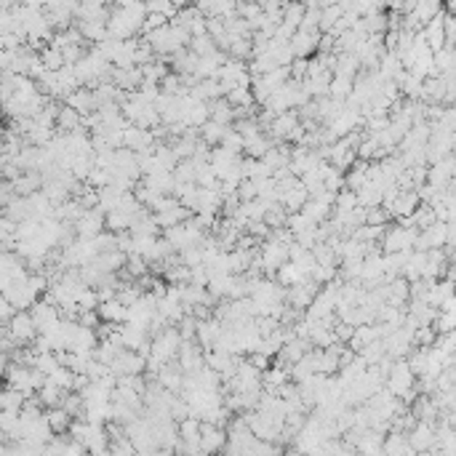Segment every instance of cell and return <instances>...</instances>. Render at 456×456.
I'll use <instances>...</instances> for the list:
<instances>
[{"label":"cell","mask_w":456,"mask_h":456,"mask_svg":"<svg viewBox=\"0 0 456 456\" xmlns=\"http://www.w3.org/2000/svg\"><path fill=\"white\" fill-rule=\"evenodd\" d=\"M182 345H184V336L179 334V328H173V323L168 325V328H163L158 336H152V355L147 358V371H150V374H158L166 363L176 360Z\"/></svg>","instance_id":"6da1fadb"},{"label":"cell","mask_w":456,"mask_h":456,"mask_svg":"<svg viewBox=\"0 0 456 456\" xmlns=\"http://www.w3.org/2000/svg\"><path fill=\"white\" fill-rule=\"evenodd\" d=\"M387 387L395 392L403 403H414L416 400V371L411 368V363L408 360H403V358H397L395 365H392V371H390V376H387Z\"/></svg>","instance_id":"7a4b0ae2"},{"label":"cell","mask_w":456,"mask_h":456,"mask_svg":"<svg viewBox=\"0 0 456 456\" xmlns=\"http://www.w3.org/2000/svg\"><path fill=\"white\" fill-rule=\"evenodd\" d=\"M416 238H419V227L397 224V227H390L385 233V238H382V248H385V253L411 251L416 245Z\"/></svg>","instance_id":"3957f363"},{"label":"cell","mask_w":456,"mask_h":456,"mask_svg":"<svg viewBox=\"0 0 456 456\" xmlns=\"http://www.w3.org/2000/svg\"><path fill=\"white\" fill-rule=\"evenodd\" d=\"M288 259H291V245L280 243V240H278V238H273V235H270V240H264V243H262L264 273L270 275V278H275V275H278V270H280V267H283Z\"/></svg>","instance_id":"277c9868"},{"label":"cell","mask_w":456,"mask_h":456,"mask_svg":"<svg viewBox=\"0 0 456 456\" xmlns=\"http://www.w3.org/2000/svg\"><path fill=\"white\" fill-rule=\"evenodd\" d=\"M30 313L35 325H38V334H54L61 325V310L56 304H51L49 299L46 302H35L30 307Z\"/></svg>","instance_id":"5b68a950"},{"label":"cell","mask_w":456,"mask_h":456,"mask_svg":"<svg viewBox=\"0 0 456 456\" xmlns=\"http://www.w3.org/2000/svg\"><path fill=\"white\" fill-rule=\"evenodd\" d=\"M3 325H9V331L14 334V339L21 345H32L35 342V336H38V325H35V320H32V313L30 310H19V313L11 318L9 323H3Z\"/></svg>","instance_id":"8992f818"},{"label":"cell","mask_w":456,"mask_h":456,"mask_svg":"<svg viewBox=\"0 0 456 456\" xmlns=\"http://www.w3.org/2000/svg\"><path fill=\"white\" fill-rule=\"evenodd\" d=\"M6 299H11V304L16 307V310H27L32 304L38 302V291H35V285L30 283V275L27 278H21V280H14L11 288L3 291Z\"/></svg>","instance_id":"52a82bcc"},{"label":"cell","mask_w":456,"mask_h":456,"mask_svg":"<svg viewBox=\"0 0 456 456\" xmlns=\"http://www.w3.org/2000/svg\"><path fill=\"white\" fill-rule=\"evenodd\" d=\"M144 368H147V358L142 353H136V350H121L118 358L110 363V371L115 376H123V374H142Z\"/></svg>","instance_id":"ba28073f"},{"label":"cell","mask_w":456,"mask_h":456,"mask_svg":"<svg viewBox=\"0 0 456 456\" xmlns=\"http://www.w3.org/2000/svg\"><path fill=\"white\" fill-rule=\"evenodd\" d=\"M104 227H107V213L96 206V208H88L75 222V233H78V238H96L99 233H104Z\"/></svg>","instance_id":"9c48e42d"},{"label":"cell","mask_w":456,"mask_h":456,"mask_svg":"<svg viewBox=\"0 0 456 456\" xmlns=\"http://www.w3.org/2000/svg\"><path fill=\"white\" fill-rule=\"evenodd\" d=\"M179 365H182L184 374H198V371H203L206 368V350H201V347L193 345V339H184L182 350H179Z\"/></svg>","instance_id":"30bf717a"},{"label":"cell","mask_w":456,"mask_h":456,"mask_svg":"<svg viewBox=\"0 0 456 456\" xmlns=\"http://www.w3.org/2000/svg\"><path fill=\"white\" fill-rule=\"evenodd\" d=\"M408 443L414 446V451H427V448H435L437 443V430L432 422L419 419L414 425V430L408 432Z\"/></svg>","instance_id":"8fae6325"},{"label":"cell","mask_w":456,"mask_h":456,"mask_svg":"<svg viewBox=\"0 0 456 456\" xmlns=\"http://www.w3.org/2000/svg\"><path fill=\"white\" fill-rule=\"evenodd\" d=\"M288 46H291V51H294V56L296 59H307L310 54H313L318 46H320V32H315V30H299L294 32V38L288 41Z\"/></svg>","instance_id":"7c38bea8"},{"label":"cell","mask_w":456,"mask_h":456,"mask_svg":"<svg viewBox=\"0 0 456 456\" xmlns=\"http://www.w3.org/2000/svg\"><path fill=\"white\" fill-rule=\"evenodd\" d=\"M227 432H224L219 425H211V422H203V430H201V446H203V454H211V451H222L227 448Z\"/></svg>","instance_id":"4fadbf2b"},{"label":"cell","mask_w":456,"mask_h":456,"mask_svg":"<svg viewBox=\"0 0 456 456\" xmlns=\"http://www.w3.org/2000/svg\"><path fill=\"white\" fill-rule=\"evenodd\" d=\"M299 123H302V115H299V112L294 110L278 112V118H275L273 126H270V136H275V142H280V139H285L288 133L294 131Z\"/></svg>","instance_id":"5bb4252c"},{"label":"cell","mask_w":456,"mask_h":456,"mask_svg":"<svg viewBox=\"0 0 456 456\" xmlns=\"http://www.w3.org/2000/svg\"><path fill=\"white\" fill-rule=\"evenodd\" d=\"M222 331H224V323L216 315L201 320V323H198V342H201L203 350H213V345H216V339L222 336Z\"/></svg>","instance_id":"9a60e30c"},{"label":"cell","mask_w":456,"mask_h":456,"mask_svg":"<svg viewBox=\"0 0 456 456\" xmlns=\"http://www.w3.org/2000/svg\"><path fill=\"white\" fill-rule=\"evenodd\" d=\"M416 208H419V193H416V190H400L395 201L390 203L387 211L392 213V216H397V219H403V216H411Z\"/></svg>","instance_id":"2e32d148"},{"label":"cell","mask_w":456,"mask_h":456,"mask_svg":"<svg viewBox=\"0 0 456 456\" xmlns=\"http://www.w3.org/2000/svg\"><path fill=\"white\" fill-rule=\"evenodd\" d=\"M152 142H155L152 128H142V126H133V123L126 126V147L142 152V150H152Z\"/></svg>","instance_id":"e0dca14e"},{"label":"cell","mask_w":456,"mask_h":456,"mask_svg":"<svg viewBox=\"0 0 456 456\" xmlns=\"http://www.w3.org/2000/svg\"><path fill=\"white\" fill-rule=\"evenodd\" d=\"M425 38L430 43V49L432 51H440L446 49V16L443 14H437L435 19H430L425 24Z\"/></svg>","instance_id":"ac0fdd59"},{"label":"cell","mask_w":456,"mask_h":456,"mask_svg":"<svg viewBox=\"0 0 456 456\" xmlns=\"http://www.w3.org/2000/svg\"><path fill=\"white\" fill-rule=\"evenodd\" d=\"M198 9H201L203 16H233V14H238V0H198L195 3Z\"/></svg>","instance_id":"d6986e66"},{"label":"cell","mask_w":456,"mask_h":456,"mask_svg":"<svg viewBox=\"0 0 456 456\" xmlns=\"http://www.w3.org/2000/svg\"><path fill=\"white\" fill-rule=\"evenodd\" d=\"M310 201V193H307V187L302 184V179L294 184V187H288V190H280V203L285 206V211L294 213V211H302L304 203Z\"/></svg>","instance_id":"ffe728a7"},{"label":"cell","mask_w":456,"mask_h":456,"mask_svg":"<svg viewBox=\"0 0 456 456\" xmlns=\"http://www.w3.org/2000/svg\"><path fill=\"white\" fill-rule=\"evenodd\" d=\"M155 376H158V382H161L166 390H171V392H182L184 371H182V365H179V360H176V363H166Z\"/></svg>","instance_id":"44dd1931"},{"label":"cell","mask_w":456,"mask_h":456,"mask_svg":"<svg viewBox=\"0 0 456 456\" xmlns=\"http://www.w3.org/2000/svg\"><path fill=\"white\" fill-rule=\"evenodd\" d=\"M96 310H99L101 320H107V323H126V320H128V304H123L118 296L101 302Z\"/></svg>","instance_id":"7402d4cb"},{"label":"cell","mask_w":456,"mask_h":456,"mask_svg":"<svg viewBox=\"0 0 456 456\" xmlns=\"http://www.w3.org/2000/svg\"><path fill=\"white\" fill-rule=\"evenodd\" d=\"M456 296V283L448 278V280H432V285H430V296H427V302L432 304V307H437V310H443V304L451 302Z\"/></svg>","instance_id":"603a6c76"},{"label":"cell","mask_w":456,"mask_h":456,"mask_svg":"<svg viewBox=\"0 0 456 456\" xmlns=\"http://www.w3.org/2000/svg\"><path fill=\"white\" fill-rule=\"evenodd\" d=\"M121 334H123V345L128 350H139L142 345L150 342V328L136 323H121Z\"/></svg>","instance_id":"cb8c5ba5"},{"label":"cell","mask_w":456,"mask_h":456,"mask_svg":"<svg viewBox=\"0 0 456 456\" xmlns=\"http://www.w3.org/2000/svg\"><path fill=\"white\" fill-rule=\"evenodd\" d=\"M195 213L187 208V206H176V208H168V211H155V222L161 224V230H168V227H176V224L193 219Z\"/></svg>","instance_id":"d4e9b609"},{"label":"cell","mask_w":456,"mask_h":456,"mask_svg":"<svg viewBox=\"0 0 456 456\" xmlns=\"http://www.w3.org/2000/svg\"><path fill=\"white\" fill-rule=\"evenodd\" d=\"M64 104L75 107L81 115H88V112L96 110V96H93V91L88 88V86H83V88H78V91H72L70 96L64 99Z\"/></svg>","instance_id":"484cf974"},{"label":"cell","mask_w":456,"mask_h":456,"mask_svg":"<svg viewBox=\"0 0 456 456\" xmlns=\"http://www.w3.org/2000/svg\"><path fill=\"white\" fill-rule=\"evenodd\" d=\"M233 285H235V273L213 275L211 280H208V291H211L213 299H227V296H233Z\"/></svg>","instance_id":"4316f807"},{"label":"cell","mask_w":456,"mask_h":456,"mask_svg":"<svg viewBox=\"0 0 456 456\" xmlns=\"http://www.w3.org/2000/svg\"><path fill=\"white\" fill-rule=\"evenodd\" d=\"M83 126V115L75 107H70V104H64L59 110V118H56V128H59L61 133H70L75 131V128H81Z\"/></svg>","instance_id":"83f0119b"},{"label":"cell","mask_w":456,"mask_h":456,"mask_svg":"<svg viewBox=\"0 0 456 456\" xmlns=\"http://www.w3.org/2000/svg\"><path fill=\"white\" fill-rule=\"evenodd\" d=\"M144 182L150 184V187H155L158 193L173 195V190H176V173H173V171H158V173L144 176Z\"/></svg>","instance_id":"f1b7e54d"},{"label":"cell","mask_w":456,"mask_h":456,"mask_svg":"<svg viewBox=\"0 0 456 456\" xmlns=\"http://www.w3.org/2000/svg\"><path fill=\"white\" fill-rule=\"evenodd\" d=\"M331 208L334 206H328V203H323L320 198H310V201L304 203V208L302 211L313 219V222H318V224H323V222H328L331 219Z\"/></svg>","instance_id":"f546056e"},{"label":"cell","mask_w":456,"mask_h":456,"mask_svg":"<svg viewBox=\"0 0 456 456\" xmlns=\"http://www.w3.org/2000/svg\"><path fill=\"white\" fill-rule=\"evenodd\" d=\"M211 118L213 121H219V123H224V126H230V123H235V107L230 104V99L227 96H222V99H211Z\"/></svg>","instance_id":"4dcf8cb0"},{"label":"cell","mask_w":456,"mask_h":456,"mask_svg":"<svg viewBox=\"0 0 456 456\" xmlns=\"http://www.w3.org/2000/svg\"><path fill=\"white\" fill-rule=\"evenodd\" d=\"M304 14H307V6H304L302 0H291V3H285L283 6V24L299 30V27H302V21H304Z\"/></svg>","instance_id":"1f68e13d"},{"label":"cell","mask_w":456,"mask_h":456,"mask_svg":"<svg viewBox=\"0 0 456 456\" xmlns=\"http://www.w3.org/2000/svg\"><path fill=\"white\" fill-rule=\"evenodd\" d=\"M64 395H67V390H61V387L54 385V382H46V385L38 390V397L43 400L46 408H56V405H61Z\"/></svg>","instance_id":"d6a6232c"},{"label":"cell","mask_w":456,"mask_h":456,"mask_svg":"<svg viewBox=\"0 0 456 456\" xmlns=\"http://www.w3.org/2000/svg\"><path fill=\"white\" fill-rule=\"evenodd\" d=\"M147 273H150V262L144 259L142 253H128V262L121 270V275H126V278H144Z\"/></svg>","instance_id":"836d02e7"},{"label":"cell","mask_w":456,"mask_h":456,"mask_svg":"<svg viewBox=\"0 0 456 456\" xmlns=\"http://www.w3.org/2000/svg\"><path fill=\"white\" fill-rule=\"evenodd\" d=\"M288 379H291L288 368H285V365H278V363H275L273 368H267V371H264V376H262L264 390H270V392H273V390H278V387L283 385V382H288Z\"/></svg>","instance_id":"e575fe53"},{"label":"cell","mask_w":456,"mask_h":456,"mask_svg":"<svg viewBox=\"0 0 456 456\" xmlns=\"http://www.w3.org/2000/svg\"><path fill=\"white\" fill-rule=\"evenodd\" d=\"M227 128L230 126H224V123L219 121H208V123H203V128H201V136H203V142H208L211 147H216V144H222L224 139V133H227Z\"/></svg>","instance_id":"d590c367"},{"label":"cell","mask_w":456,"mask_h":456,"mask_svg":"<svg viewBox=\"0 0 456 456\" xmlns=\"http://www.w3.org/2000/svg\"><path fill=\"white\" fill-rule=\"evenodd\" d=\"M133 222H136V216H131V213L123 211V208H115V211L107 213V230H112V233H123V230H131Z\"/></svg>","instance_id":"8d00e7d4"},{"label":"cell","mask_w":456,"mask_h":456,"mask_svg":"<svg viewBox=\"0 0 456 456\" xmlns=\"http://www.w3.org/2000/svg\"><path fill=\"white\" fill-rule=\"evenodd\" d=\"M72 419H75V416H72L64 405L49 408V422H51V427H54V432H64V430H70Z\"/></svg>","instance_id":"74e56055"},{"label":"cell","mask_w":456,"mask_h":456,"mask_svg":"<svg viewBox=\"0 0 456 456\" xmlns=\"http://www.w3.org/2000/svg\"><path fill=\"white\" fill-rule=\"evenodd\" d=\"M190 49H193L195 54H201V56H213V54H219V43H216V38H213L211 32H206V35L193 38Z\"/></svg>","instance_id":"f35d334b"},{"label":"cell","mask_w":456,"mask_h":456,"mask_svg":"<svg viewBox=\"0 0 456 456\" xmlns=\"http://www.w3.org/2000/svg\"><path fill=\"white\" fill-rule=\"evenodd\" d=\"M437 6H440V0H419V3H416V9L411 11V14H414L416 21L425 27L427 21L435 19L437 14H440V11H437Z\"/></svg>","instance_id":"ab89813d"},{"label":"cell","mask_w":456,"mask_h":456,"mask_svg":"<svg viewBox=\"0 0 456 456\" xmlns=\"http://www.w3.org/2000/svg\"><path fill=\"white\" fill-rule=\"evenodd\" d=\"M41 59L43 64L49 67V70H61L64 64H67V59H64V51L59 49V46H46V49H41Z\"/></svg>","instance_id":"60d3db41"},{"label":"cell","mask_w":456,"mask_h":456,"mask_svg":"<svg viewBox=\"0 0 456 456\" xmlns=\"http://www.w3.org/2000/svg\"><path fill=\"white\" fill-rule=\"evenodd\" d=\"M405 451L411 454V451H414V446L405 440L403 432L392 430V432H390V437L385 440V454H405Z\"/></svg>","instance_id":"b9f144b4"},{"label":"cell","mask_w":456,"mask_h":456,"mask_svg":"<svg viewBox=\"0 0 456 456\" xmlns=\"http://www.w3.org/2000/svg\"><path fill=\"white\" fill-rule=\"evenodd\" d=\"M75 374L78 371H72L70 365H59L54 374H49V382H54V385H59L61 390L70 392V390H75Z\"/></svg>","instance_id":"7bdbcfd3"},{"label":"cell","mask_w":456,"mask_h":456,"mask_svg":"<svg viewBox=\"0 0 456 456\" xmlns=\"http://www.w3.org/2000/svg\"><path fill=\"white\" fill-rule=\"evenodd\" d=\"M24 403H27V395L21 392V390H16V387H6V392L0 395V408H16V411H21L24 408Z\"/></svg>","instance_id":"ee69618b"},{"label":"cell","mask_w":456,"mask_h":456,"mask_svg":"<svg viewBox=\"0 0 456 456\" xmlns=\"http://www.w3.org/2000/svg\"><path fill=\"white\" fill-rule=\"evenodd\" d=\"M358 355H363L365 360H368V365H379V360L387 355V342L385 339H374L371 345H365Z\"/></svg>","instance_id":"f6af8a7d"},{"label":"cell","mask_w":456,"mask_h":456,"mask_svg":"<svg viewBox=\"0 0 456 456\" xmlns=\"http://www.w3.org/2000/svg\"><path fill=\"white\" fill-rule=\"evenodd\" d=\"M275 278H278V283H283V285H294V283H302V280H304V275L299 273V267H296L291 259H288V262H285L283 267L278 270V275H275Z\"/></svg>","instance_id":"bcb514c9"},{"label":"cell","mask_w":456,"mask_h":456,"mask_svg":"<svg viewBox=\"0 0 456 456\" xmlns=\"http://www.w3.org/2000/svg\"><path fill=\"white\" fill-rule=\"evenodd\" d=\"M173 173H176V182H198V163L193 158H184L173 168Z\"/></svg>","instance_id":"7dc6e473"},{"label":"cell","mask_w":456,"mask_h":456,"mask_svg":"<svg viewBox=\"0 0 456 456\" xmlns=\"http://www.w3.org/2000/svg\"><path fill=\"white\" fill-rule=\"evenodd\" d=\"M353 91H355L353 78H339V75H334V81H331V96H334V99L347 101V96Z\"/></svg>","instance_id":"c3c4849f"},{"label":"cell","mask_w":456,"mask_h":456,"mask_svg":"<svg viewBox=\"0 0 456 456\" xmlns=\"http://www.w3.org/2000/svg\"><path fill=\"white\" fill-rule=\"evenodd\" d=\"M313 224H318V222H313V219H310V216H307L304 211L288 213V219H285V227H288V230H294V235L304 233V230H310Z\"/></svg>","instance_id":"681fc988"},{"label":"cell","mask_w":456,"mask_h":456,"mask_svg":"<svg viewBox=\"0 0 456 456\" xmlns=\"http://www.w3.org/2000/svg\"><path fill=\"white\" fill-rule=\"evenodd\" d=\"M227 99H230V104L233 107H251L253 101V91L251 88H245V86H238V88H233V91L227 93Z\"/></svg>","instance_id":"f907efd6"},{"label":"cell","mask_w":456,"mask_h":456,"mask_svg":"<svg viewBox=\"0 0 456 456\" xmlns=\"http://www.w3.org/2000/svg\"><path fill=\"white\" fill-rule=\"evenodd\" d=\"M310 278H315L320 285L331 283V280H336L339 278V270H336V264H315V270Z\"/></svg>","instance_id":"816d5d0a"},{"label":"cell","mask_w":456,"mask_h":456,"mask_svg":"<svg viewBox=\"0 0 456 456\" xmlns=\"http://www.w3.org/2000/svg\"><path fill=\"white\" fill-rule=\"evenodd\" d=\"M142 296H144V285L121 283V288H118V299H121L123 304H128V307H131L133 302H139Z\"/></svg>","instance_id":"f5cc1de1"},{"label":"cell","mask_w":456,"mask_h":456,"mask_svg":"<svg viewBox=\"0 0 456 456\" xmlns=\"http://www.w3.org/2000/svg\"><path fill=\"white\" fill-rule=\"evenodd\" d=\"M355 206H360V201H358V193H355V190H350V187L339 190V195H336V211H353Z\"/></svg>","instance_id":"db71d44e"},{"label":"cell","mask_w":456,"mask_h":456,"mask_svg":"<svg viewBox=\"0 0 456 456\" xmlns=\"http://www.w3.org/2000/svg\"><path fill=\"white\" fill-rule=\"evenodd\" d=\"M59 355L56 353H41L35 358V368H41L43 374H54L56 368H59Z\"/></svg>","instance_id":"11a10c76"},{"label":"cell","mask_w":456,"mask_h":456,"mask_svg":"<svg viewBox=\"0 0 456 456\" xmlns=\"http://www.w3.org/2000/svg\"><path fill=\"white\" fill-rule=\"evenodd\" d=\"M168 21H171V16H166V14H161V11H150V14H147V19H144L142 35H147V32H152V30H161V27H166Z\"/></svg>","instance_id":"9f6ffc18"},{"label":"cell","mask_w":456,"mask_h":456,"mask_svg":"<svg viewBox=\"0 0 456 456\" xmlns=\"http://www.w3.org/2000/svg\"><path fill=\"white\" fill-rule=\"evenodd\" d=\"M222 144H224V147H230V150H235V152H243V150H245V139H243V133L238 131L235 126H230V128H227V133H224Z\"/></svg>","instance_id":"6f0895ef"},{"label":"cell","mask_w":456,"mask_h":456,"mask_svg":"<svg viewBox=\"0 0 456 456\" xmlns=\"http://www.w3.org/2000/svg\"><path fill=\"white\" fill-rule=\"evenodd\" d=\"M334 334H336V342H342V345H350V339L355 334V325L353 323H345V320H339L334 325Z\"/></svg>","instance_id":"680465c9"},{"label":"cell","mask_w":456,"mask_h":456,"mask_svg":"<svg viewBox=\"0 0 456 456\" xmlns=\"http://www.w3.org/2000/svg\"><path fill=\"white\" fill-rule=\"evenodd\" d=\"M390 216H392V213L387 211L385 206H371V208H368V222L365 224H385Z\"/></svg>","instance_id":"91938a15"},{"label":"cell","mask_w":456,"mask_h":456,"mask_svg":"<svg viewBox=\"0 0 456 456\" xmlns=\"http://www.w3.org/2000/svg\"><path fill=\"white\" fill-rule=\"evenodd\" d=\"M238 195H240L243 201H253V198H259L256 182H253V179H243V182H240V187H238Z\"/></svg>","instance_id":"94428289"},{"label":"cell","mask_w":456,"mask_h":456,"mask_svg":"<svg viewBox=\"0 0 456 456\" xmlns=\"http://www.w3.org/2000/svg\"><path fill=\"white\" fill-rule=\"evenodd\" d=\"M16 313H19V310H16L14 304H11V299H6V296H3V302H0V315H3V323H9V320Z\"/></svg>","instance_id":"6125c7cd"},{"label":"cell","mask_w":456,"mask_h":456,"mask_svg":"<svg viewBox=\"0 0 456 456\" xmlns=\"http://www.w3.org/2000/svg\"><path fill=\"white\" fill-rule=\"evenodd\" d=\"M440 123H443L446 128H451V131H456V107H451V110L443 112V118H440Z\"/></svg>","instance_id":"be15d7a7"},{"label":"cell","mask_w":456,"mask_h":456,"mask_svg":"<svg viewBox=\"0 0 456 456\" xmlns=\"http://www.w3.org/2000/svg\"><path fill=\"white\" fill-rule=\"evenodd\" d=\"M334 3H339V0H320V9H325V6H334Z\"/></svg>","instance_id":"e7e4bbea"}]
</instances>
